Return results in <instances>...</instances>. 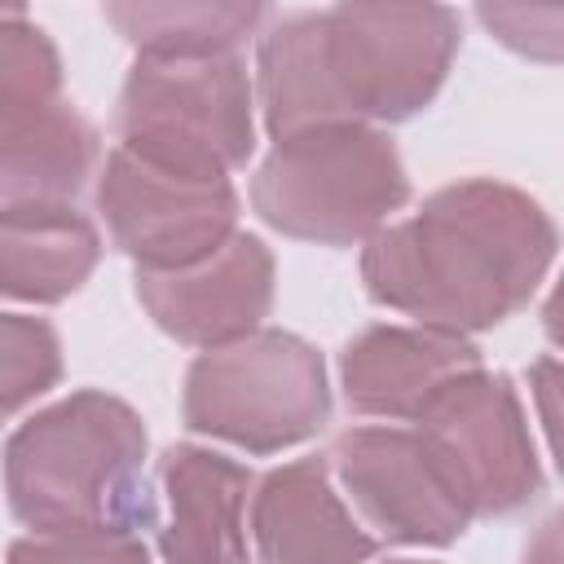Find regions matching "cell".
I'll list each match as a JSON object with an SVG mask.
<instances>
[{
    "label": "cell",
    "instance_id": "1",
    "mask_svg": "<svg viewBox=\"0 0 564 564\" xmlns=\"http://www.w3.org/2000/svg\"><path fill=\"white\" fill-rule=\"evenodd\" d=\"M449 4H330L273 18L256 40V93L273 141L330 123H405L449 79Z\"/></svg>",
    "mask_w": 564,
    "mask_h": 564
},
{
    "label": "cell",
    "instance_id": "2",
    "mask_svg": "<svg viewBox=\"0 0 564 564\" xmlns=\"http://www.w3.org/2000/svg\"><path fill=\"white\" fill-rule=\"evenodd\" d=\"M560 251L555 220L524 189L467 176L361 247L366 295L414 326L480 335L516 317Z\"/></svg>",
    "mask_w": 564,
    "mask_h": 564
},
{
    "label": "cell",
    "instance_id": "3",
    "mask_svg": "<svg viewBox=\"0 0 564 564\" xmlns=\"http://www.w3.org/2000/svg\"><path fill=\"white\" fill-rule=\"evenodd\" d=\"M145 423L128 401L101 388H79L9 432V511L31 533L159 529V507L145 485Z\"/></svg>",
    "mask_w": 564,
    "mask_h": 564
},
{
    "label": "cell",
    "instance_id": "4",
    "mask_svg": "<svg viewBox=\"0 0 564 564\" xmlns=\"http://www.w3.org/2000/svg\"><path fill=\"white\" fill-rule=\"evenodd\" d=\"M410 203L397 141L375 123H330L273 141L256 167V216L295 242L357 247Z\"/></svg>",
    "mask_w": 564,
    "mask_h": 564
},
{
    "label": "cell",
    "instance_id": "5",
    "mask_svg": "<svg viewBox=\"0 0 564 564\" xmlns=\"http://www.w3.org/2000/svg\"><path fill=\"white\" fill-rule=\"evenodd\" d=\"M119 150L203 181H225L256 150V88L238 53L137 57L115 101Z\"/></svg>",
    "mask_w": 564,
    "mask_h": 564
},
{
    "label": "cell",
    "instance_id": "6",
    "mask_svg": "<svg viewBox=\"0 0 564 564\" xmlns=\"http://www.w3.org/2000/svg\"><path fill=\"white\" fill-rule=\"evenodd\" d=\"M181 419L189 432L247 454L291 449L330 423L326 361L308 339L264 326L189 361Z\"/></svg>",
    "mask_w": 564,
    "mask_h": 564
},
{
    "label": "cell",
    "instance_id": "7",
    "mask_svg": "<svg viewBox=\"0 0 564 564\" xmlns=\"http://www.w3.org/2000/svg\"><path fill=\"white\" fill-rule=\"evenodd\" d=\"M97 212L137 269L172 273L216 256L238 234L242 203L229 176H181L115 145L97 172Z\"/></svg>",
    "mask_w": 564,
    "mask_h": 564
},
{
    "label": "cell",
    "instance_id": "8",
    "mask_svg": "<svg viewBox=\"0 0 564 564\" xmlns=\"http://www.w3.org/2000/svg\"><path fill=\"white\" fill-rule=\"evenodd\" d=\"M330 476L392 546H454L471 511L419 427H348L330 441Z\"/></svg>",
    "mask_w": 564,
    "mask_h": 564
},
{
    "label": "cell",
    "instance_id": "9",
    "mask_svg": "<svg viewBox=\"0 0 564 564\" xmlns=\"http://www.w3.org/2000/svg\"><path fill=\"white\" fill-rule=\"evenodd\" d=\"M414 427L441 454L471 520H502L542 498V463L507 375L458 379Z\"/></svg>",
    "mask_w": 564,
    "mask_h": 564
},
{
    "label": "cell",
    "instance_id": "10",
    "mask_svg": "<svg viewBox=\"0 0 564 564\" xmlns=\"http://www.w3.org/2000/svg\"><path fill=\"white\" fill-rule=\"evenodd\" d=\"M273 251L256 234H234L216 256L189 269H137V300L150 322L185 348H229L256 330L273 308Z\"/></svg>",
    "mask_w": 564,
    "mask_h": 564
},
{
    "label": "cell",
    "instance_id": "11",
    "mask_svg": "<svg viewBox=\"0 0 564 564\" xmlns=\"http://www.w3.org/2000/svg\"><path fill=\"white\" fill-rule=\"evenodd\" d=\"M485 370L467 335L432 326H366L339 352V388L352 414L419 423L458 379Z\"/></svg>",
    "mask_w": 564,
    "mask_h": 564
},
{
    "label": "cell",
    "instance_id": "12",
    "mask_svg": "<svg viewBox=\"0 0 564 564\" xmlns=\"http://www.w3.org/2000/svg\"><path fill=\"white\" fill-rule=\"evenodd\" d=\"M251 542L260 564H370L379 555V538L352 520L330 485V463L317 454L256 480Z\"/></svg>",
    "mask_w": 564,
    "mask_h": 564
},
{
    "label": "cell",
    "instance_id": "13",
    "mask_svg": "<svg viewBox=\"0 0 564 564\" xmlns=\"http://www.w3.org/2000/svg\"><path fill=\"white\" fill-rule=\"evenodd\" d=\"M167 520L159 524V555L167 564H247V502L256 471L207 449L172 445L159 458Z\"/></svg>",
    "mask_w": 564,
    "mask_h": 564
},
{
    "label": "cell",
    "instance_id": "14",
    "mask_svg": "<svg viewBox=\"0 0 564 564\" xmlns=\"http://www.w3.org/2000/svg\"><path fill=\"white\" fill-rule=\"evenodd\" d=\"M101 260V234L75 203L0 207V291L22 304H62Z\"/></svg>",
    "mask_w": 564,
    "mask_h": 564
},
{
    "label": "cell",
    "instance_id": "15",
    "mask_svg": "<svg viewBox=\"0 0 564 564\" xmlns=\"http://www.w3.org/2000/svg\"><path fill=\"white\" fill-rule=\"evenodd\" d=\"M97 159L101 137L70 101L18 123H0V207L75 203Z\"/></svg>",
    "mask_w": 564,
    "mask_h": 564
},
{
    "label": "cell",
    "instance_id": "16",
    "mask_svg": "<svg viewBox=\"0 0 564 564\" xmlns=\"http://www.w3.org/2000/svg\"><path fill=\"white\" fill-rule=\"evenodd\" d=\"M106 22L137 48V57H220L238 53L264 22V4L242 0H115L101 9Z\"/></svg>",
    "mask_w": 564,
    "mask_h": 564
},
{
    "label": "cell",
    "instance_id": "17",
    "mask_svg": "<svg viewBox=\"0 0 564 564\" xmlns=\"http://www.w3.org/2000/svg\"><path fill=\"white\" fill-rule=\"evenodd\" d=\"M62 101V57L53 40L22 18V9H4L0 18V123L31 119Z\"/></svg>",
    "mask_w": 564,
    "mask_h": 564
},
{
    "label": "cell",
    "instance_id": "18",
    "mask_svg": "<svg viewBox=\"0 0 564 564\" xmlns=\"http://www.w3.org/2000/svg\"><path fill=\"white\" fill-rule=\"evenodd\" d=\"M62 379V339L44 317L4 313L0 317V397L4 414L44 397Z\"/></svg>",
    "mask_w": 564,
    "mask_h": 564
},
{
    "label": "cell",
    "instance_id": "19",
    "mask_svg": "<svg viewBox=\"0 0 564 564\" xmlns=\"http://www.w3.org/2000/svg\"><path fill=\"white\" fill-rule=\"evenodd\" d=\"M9 564H150L141 533H31L9 542Z\"/></svg>",
    "mask_w": 564,
    "mask_h": 564
},
{
    "label": "cell",
    "instance_id": "20",
    "mask_svg": "<svg viewBox=\"0 0 564 564\" xmlns=\"http://www.w3.org/2000/svg\"><path fill=\"white\" fill-rule=\"evenodd\" d=\"M476 22L516 57L564 62V4H476Z\"/></svg>",
    "mask_w": 564,
    "mask_h": 564
},
{
    "label": "cell",
    "instance_id": "21",
    "mask_svg": "<svg viewBox=\"0 0 564 564\" xmlns=\"http://www.w3.org/2000/svg\"><path fill=\"white\" fill-rule=\"evenodd\" d=\"M529 392H533V405H538V419H542L551 458H555V467L564 476V361L538 357L529 366Z\"/></svg>",
    "mask_w": 564,
    "mask_h": 564
},
{
    "label": "cell",
    "instance_id": "22",
    "mask_svg": "<svg viewBox=\"0 0 564 564\" xmlns=\"http://www.w3.org/2000/svg\"><path fill=\"white\" fill-rule=\"evenodd\" d=\"M520 564H564V507L551 511L524 542Z\"/></svg>",
    "mask_w": 564,
    "mask_h": 564
},
{
    "label": "cell",
    "instance_id": "23",
    "mask_svg": "<svg viewBox=\"0 0 564 564\" xmlns=\"http://www.w3.org/2000/svg\"><path fill=\"white\" fill-rule=\"evenodd\" d=\"M542 330H546V339L564 352V273L555 278V286H551V295H546V304H542Z\"/></svg>",
    "mask_w": 564,
    "mask_h": 564
},
{
    "label": "cell",
    "instance_id": "24",
    "mask_svg": "<svg viewBox=\"0 0 564 564\" xmlns=\"http://www.w3.org/2000/svg\"><path fill=\"white\" fill-rule=\"evenodd\" d=\"M388 564H423V560H388Z\"/></svg>",
    "mask_w": 564,
    "mask_h": 564
}]
</instances>
